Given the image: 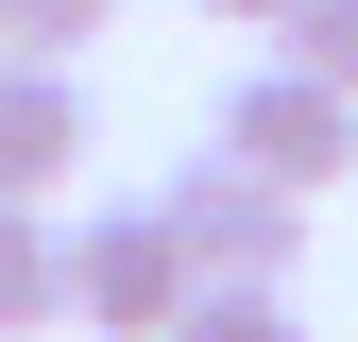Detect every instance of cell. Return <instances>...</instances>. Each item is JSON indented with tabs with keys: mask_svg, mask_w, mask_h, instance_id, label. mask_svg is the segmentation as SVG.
<instances>
[{
	"mask_svg": "<svg viewBox=\"0 0 358 342\" xmlns=\"http://www.w3.org/2000/svg\"><path fill=\"white\" fill-rule=\"evenodd\" d=\"M154 205H171V240H188L205 274H290L307 256V189H273L256 154H188Z\"/></svg>",
	"mask_w": 358,
	"mask_h": 342,
	"instance_id": "3",
	"label": "cell"
},
{
	"mask_svg": "<svg viewBox=\"0 0 358 342\" xmlns=\"http://www.w3.org/2000/svg\"><path fill=\"white\" fill-rule=\"evenodd\" d=\"M85 342H120V325H85Z\"/></svg>",
	"mask_w": 358,
	"mask_h": 342,
	"instance_id": "10",
	"label": "cell"
},
{
	"mask_svg": "<svg viewBox=\"0 0 358 342\" xmlns=\"http://www.w3.org/2000/svg\"><path fill=\"white\" fill-rule=\"evenodd\" d=\"M205 18H256V34H273V18H290V0H205Z\"/></svg>",
	"mask_w": 358,
	"mask_h": 342,
	"instance_id": "9",
	"label": "cell"
},
{
	"mask_svg": "<svg viewBox=\"0 0 358 342\" xmlns=\"http://www.w3.org/2000/svg\"><path fill=\"white\" fill-rule=\"evenodd\" d=\"M205 291V256L171 240V205H103L69 223V325H120V342H171V308Z\"/></svg>",
	"mask_w": 358,
	"mask_h": 342,
	"instance_id": "1",
	"label": "cell"
},
{
	"mask_svg": "<svg viewBox=\"0 0 358 342\" xmlns=\"http://www.w3.org/2000/svg\"><path fill=\"white\" fill-rule=\"evenodd\" d=\"M0 52H17V34H0Z\"/></svg>",
	"mask_w": 358,
	"mask_h": 342,
	"instance_id": "11",
	"label": "cell"
},
{
	"mask_svg": "<svg viewBox=\"0 0 358 342\" xmlns=\"http://www.w3.org/2000/svg\"><path fill=\"white\" fill-rule=\"evenodd\" d=\"M273 52H307V69H341V86H358V0H290Z\"/></svg>",
	"mask_w": 358,
	"mask_h": 342,
	"instance_id": "7",
	"label": "cell"
},
{
	"mask_svg": "<svg viewBox=\"0 0 358 342\" xmlns=\"http://www.w3.org/2000/svg\"><path fill=\"white\" fill-rule=\"evenodd\" d=\"M0 325H69V223L34 189H0Z\"/></svg>",
	"mask_w": 358,
	"mask_h": 342,
	"instance_id": "5",
	"label": "cell"
},
{
	"mask_svg": "<svg viewBox=\"0 0 358 342\" xmlns=\"http://www.w3.org/2000/svg\"><path fill=\"white\" fill-rule=\"evenodd\" d=\"M171 342H307L290 325V274H205L188 308H171Z\"/></svg>",
	"mask_w": 358,
	"mask_h": 342,
	"instance_id": "6",
	"label": "cell"
},
{
	"mask_svg": "<svg viewBox=\"0 0 358 342\" xmlns=\"http://www.w3.org/2000/svg\"><path fill=\"white\" fill-rule=\"evenodd\" d=\"M103 18H120V0H0V34H17V52H85Z\"/></svg>",
	"mask_w": 358,
	"mask_h": 342,
	"instance_id": "8",
	"label": "cell"
},
{
	"mask_svg": "<svg viewBox=\"0 0 358 342\" xmlns=\"http://www.w3.org/2000/svg\"><path fill=\"white\" fill-rule=\"evenodd\" d=\"M222 154H256L273 189H341V171H358V86H341V69H307V52L239 69V103H222Z\"/></svg>",
	"mask_w": 358,
	"mask_h": 342,
	"instance_id": "2",
	"label": "cell"
},
{
	"mask_svg": "<svg viewBox=\"0 0 358 342\" xmlns=\"http://www.w3.org/2000/svg\"><path fill=\"white\" fill-rule=\"evenodd\" d=\"M69 171H85V86H69V52H0V189L52 205Z\"/></svg>",
	"mask_w": 358,
	"mask_h": 342,
	"instance_id": "4",
	"label": "cell"
}]
</instances>
